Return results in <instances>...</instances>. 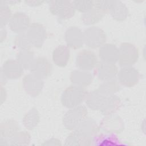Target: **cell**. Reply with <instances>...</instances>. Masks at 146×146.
I'll use <instances>...</instances> for the list:
<instances>
[{"label":"cell","mask_w":146,"mask_h":146,"mask_svg":"<svg viewBox=\"0 0 146 146\" xmlns=\"http://www.w3.org/2000/svg\"><path fill=\"white\" fill-rule=\"evenodd\" d=\"M117 69L113 63L101 62L95 67V74L102 80H110L115 77Z\"/></svg>","instance_id":"8992f818"},{"label":"cell","mask_w":146,"mask_h":146,"mask_svg":"<svg viewBox=\"0 0 146 146\" xmlns=\"http://www.w3.org/2000/svg\"><path fill=\"white\" fill-rule=\"evenodd\" d=\"M70 58L69 48L64 45H60L56 47L52 54L54 62L60 67L65 66Z\"/></svg>","instance_id":"7c38bea8"},{"label":"cell","mask_w":146,"mask_h":146,"mask_svg":"<svg viewBox=\"0 0 146 146\" xmlns=\"http://www.w3.org/2000/svg\"><path fill=\"white\" fill-rule=\"evenodd\" d=\"M76 63L80 69L92 70L98 64L97 57L94 52L88 50H83L77 54Z\"/></svg>","instance_id":"5b68a950"},{"label":"cell","mask_w":146,"mask_h":146,"mask_svg":"<svg viewBox=\"0 0 146 146\" xmlns=\"http://www.w3.org/2000/svg\"><path fill=\"white\" fill-rule=\"evenodd\" d=\"M83 87L72 86L68 87L62 95V103L66 107L72 108L79 106L87 96Z\"/></svg>","instance_id":"6da1fadb"},{"label":"cell","mask_w":146,"mask_h":146,"mask_svg":"<svg viewBox=\"0 0 146 146\" xmlns=\"http://www.w3.org/2000/svg\"><path fill=\"white\" fill-rule=\"evenodd\" d=\"M138 58V51L136 48L129 43H123L121 44L119 51L120 64L122 66H128L133 64Z\"/></svg>","instance_id":"277c9868"},{"label":"cell","mask_w":146,"mask_h":146,"mask_svg":"<svg viewBox=\"0 0 146 146\" xmlns=\"http://www.w3.org/2000/svg\"><path fill=\"white\" fill-rule=\"evenodd\" d=\"M93 145H122L121 141L118 139L117 136L115 134H104L102 133L95 135L92 140Z\"/></svg>","instance_id":"8fae6325"},{"label":"cell","mask_w":146,"mask_h":146,"mask_svg":"<svg viewBox=\"0 0 146 146\" xmlns=\"http://www.w3.org/2000/svg\"><path fill=\"white\" fill-rule=\"evenodd\" d=\"M104 11L100 9L95 7L94 10L91 9L86 13H84L82 18L86 25L93 24L99 21L104 14Z\"/></svg>","instance_id":"9a60e30c"},{"label":"cell","mask_w":146,"mask_h":146,"mask_svg":"<svg viewBox=\"0 0 146 146\" xmlns=\"http://www.w3.org/2000/svg\"><path fill=\"white\" fill-rule=\"evenodd\" d=\"M84 42L90 47L96 48L106 42L104 31L96 27H92L86 30L83 35Z\"/></svg>","instance_id":"3957f363"},{"label":"cell","mask_w":146,"mask_h":146,"mask_svg":"<svg viewBox=\"0 0 146 146\" xmlns=\"http://www.w3.org/2000/svg\"><path fill=\"white\" fill-rule=\"evenodd\" d=\"M29 23V17L24 13H17L12 18L10 22V28L13 31L17 33L26 29Z\"/></svg>","instance_id":"4fadbf2b"},{"label":"cell","mask_w":146,"mask_h":146,"mask_svg":"<svg viewBox=\"0 0 146 146\" xmlns=\"http://www.w3.org/2000/svg\"><path fill=\"white\" fill-rule=\"evenodd\" d=\"M48 67H51V64L46 58H38L36 59L34 63L32 62L31 63V72H33L34 75L40 79L44 78L49 75L51 72L42 68Z\"/></svg>","instance_id":"30bf717a"},{"label":"cell","mask_w":146,"mask_h":146,"mask_svg":"<svg viewBox=\"0 0 146 146\" xmlns=\"http://www.w3.org/2000/svg\"><path fill=\"white\" fill-rule=\"evenodd\" d=\"M52 2L54 4H51V6H53L58 8L59 7L60 9L54 11L53 14L58 15L62 19H68L74 15L75 13V7L74 5H72L70 2L66 1V4L64 5L59 4V1H58L59 4H56L55 1H53Z\"/></svg>","instance_id":"5bb4252c"},{"label":"cell","mask_w":146,"mask_h":146,"mask_svg":"<svg viewBox=\"0 0 146 146\" xmlns=\"http://www.w3.org/2000/svg\"><path fill=\"white\" fill-rule=\"evenodd\" d=\"M99 56L103 62L112 63L119 59V50L115 45L104 44L99 50Z\"/></svg>","instance_id":"ba28073f"},{"label":"cell","mask_w":146,"mask_h":146,"mask_svg":"<svg viewBox=\"0 0 146 146\" xmlns=\"http://www.w3.org/2000/svg\"><path fill=\"white\" fill-rule=\"evenodd\" d=\"M75 27H72L66 31V42L70 47L74 48L80 47L84 42L83 34L81 31Z\"/></svg>","instance_id":"9c48e42d"},{"label":"cell","mask_w":146,"mask_h":146,"mask_svg":"<svg viewBox=\"0 0 146 146\" xmlns=\"http://www.w3.org/2000/svg\"><path fill=\"white\" fill-rule=\"evenodd\" d=\"M87 111L83 106H80L68 111L63 117V124L68 129H74L86 119Z\"/></svg>","instance_id":"7a4b0ae2"},{"label":"cell","mask_w":146,"mask_h":146,"mask_svg":"<svg viewBox=\"0 0 146 146\" xmlns=\"http://www.w3.org/2000/svg\"><path fill=\"white\" fill-rule=\"evenodd\" d=\"M120 83L128 87L133 86L139 80V72L134 68L126 67L123 68L118 74Z\"/></svg>","instance_id":"52a82bcc"}]
</instances>
